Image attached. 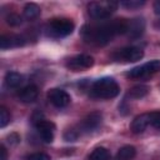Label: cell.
I'll list each match as a JSON object with an SVG mask.
<instances>
[{"instance_id": "cell-1", "label": "cell", "mask_w": 160, "mask_h": 160, "mask_svg": "<svg viewBox=\"0 0 160 160\" xmlns=\"http://www.w3.org/2000/svg\"><path fill=\"white\" fill-rule=\"evenodd\" d=\"M128 24L125 19H116L100 25H85L81 29V36L89 44L105 45L115 35L126 34Z\"/></svg>"}, {"instance_id": "cell-2", "label": "cell", "mask_w": 160, "mask_h": 160, "mask_svg": "<svg viewBox=\"0 0 160 160\" xmlns=\"http://www.w3.org/2000/svg\"><path fill=\"white\" fill-rule=\"evenodd\" d=\"M120 88L112 78H101L96 80L90 89L91 96L98 99H112L118 96Z\"/></svg>"}, {"instance_id": "cell-3", "label": "cell", "mask_w": 160, "mask_h": 160, "mask_svg": "<svg viewBox=\"0 0 160 160\" xmlns=\"http://www.w3.org/2000/svg\"><path fill=\"white\" fill-rule=\"evenodd\" d=\"M74 28L75 25L70 19L60 18V19H51L46 24L45 31L48 36L59 39V38H65L70 35L74 31Z\"/></svg>"}, {"instance_id": "cell-4", "label": "cell", "mask_w": 160, "mask_h": 160, "mask_svg": "<svg viewBox=\"0 0 160 160\" xmlns=\"http://www.w3.org/2000/svg\"><path fill=\"white\" fill-rule=\"evenodd\" d=\"M118 5L115 1H92L88 5V12L92 19L104 20L116 10Z\"/></svg>"}, {"instance_id": "cell-5", "label": "cell", "mask_w": 160, "mask_h": 160, "mask_svg": "<svg viewBox=\"0 0 160 160\" xmlns=\"http://www.w3.org/2000/svg\"><path fill=\"white\" fill-rule=\"evenodd\" d=\"M142 56H144V51L138 46H126L116 50L112 54V59L115 61H124V62H135L141 60Z\"/></svg>"}, {"instance_id": "cell-6", "label": "cell", "mask_w": 160, "mask_h": 160, "mask_svg": "<svg viewBox=\"0 0 160 160\" xmlns=\"http://www.w3.org/2000/svg\"><path fill=\"white\" fill-rule=\"evenodd\" d=\"M160 70V60H151L149 62H145L140 66H136L131 69L129 72H126L128 78L131 79H141V78H148Z\"/></svg>"}, {"instance_id": "cell-7", "label": "cell", "mask_w": 160, "mask_h": 160, "mask_svg": "<svg viewBox=\"0 0 160 160\" xmlns=\"http://www.w3.org/2000/svg\"><path fill=\"white\" fill-rule=\"evenodd\" d=\"M66 68L71 71H82L94 65V59L90 55L86 54H79L75 56H71L66 60Z\"/></svg>"}, {"instance_id": "cell-8", "label": "cell", "mask_w": 160, "mask_h": 160, "mask_svg": "<svg viewBox=\"0 0 160 160\" xmlns=\"http://www.w3.org/2000/svg\"><path fill=\"white\" fill-rule=\"evenodd\" d=\"M101 121H102V115L100 112H98V111L90 112L79 124L78 130L80 134L81 132H92L94 130H96L101 125Z\"/></svg>"}, {"instance_id": "cell-9", "label": "cell", "mask_w": 160, "mask_h": 160, "mask_svg": "<svg viewBox=\"0 0 160 160\" xmlns=\"http://www.w3.org/2000/svg\"><path fill=\"white\" fill-rule=\"evenodd\" d=\"M48 100L55 106V108H65L70 104V95L62 90V89H51L48 92Z\"/></svg>"}, {"instance_id": "cell-10", "label": "cell", "mask_w": 160, "mask_h": 160, "mask_svg": "<svg viewBox=\"0 0 160 160\" xmlns=\"http://www.w3.org/2000/svg\"><path fill=\"white\" fill-rule=\"evenodd\" d=\"M36 130L40 135V138L45 141V142H51L54 140V130H55V125L51 121H48L45 119H39L36 122Z\"/></svg>"}, {"instance_id": "cell-11", "label": "cell", "mask_w": 160, "mask_h": 160, "mask_svg": "<svg viewBox=\"0 0 160 160\" xmlns=\"http://www.w3.org/2000/svg\"><path fill=\"white\" fill-rule=\"evenodd\" d=\"M144 30H145V21L142 19L138 18V19H132L129 21L126 34L130 39H138L142 35Z\"/></svg>"}, {"instance_id": "cell-12", "label": "cell", "mask_w": 160, "mask_h": 160, "mask_svg": "<svg viewBox=\"0 0 160 160\" xmlns=\"http://www.w3.org/2000/svg\"><path fill=\"white\" fill-rule=\"evenodd\" d=\"M25 44V38L21 35H2L0 38V48L2 50L10 48H19Z\"/></svg>"}, {"instance_id": "cell-13", "label": "cell", "mask_w": 160, "mask_h": 160, "mask_svg": "<svg viewBox=\"0 0 160 160\" xmlns=\"http://www.w3.org/2000/svg\"><path fill=\"white\" fill-rule=\"evenodd\" d=\"M149 125H150V112H144V114L138 115V116L132 120V122H131V125H130V129H131V131H132L134 134H140V132H142Z\"/></svg>"}, {"instance_id": "cell-14", "label": "cell", "mask_w": 160, "mask_h": 160, "mask_svg": "<svg viewBox=\"0 0 160 160\" xmlns=\"http://www.w3.org/2000/svg\"><path fill=\"white\" fill-rule=\"evenodd\" d=\"M38 95H39L38 86H35V85H28V86H25L24 89L20 90V92H19V100L21 102L30 104V102H34L38 99Z\"/></svg>"}, {"instance_id": "cell-15", "label": "cell", "mask_w": 160, "mask_h": 160, "mask_svg": "<svg viewBox=\"0 0 160 160\" xmlns=\"http://www.w3.org/2000/svg\"><path fill=\"white\" fill-rule=\"evenodd\" d=\"M24 81V78L21 74L16 72V71H10L6 74L5 76V84L8 88L10 89H15V88H19Z\"/></svg>"}, {"instance_id": "cell-16", "label": "cell", "mask_w": 160, "mask_h": 160, "mask_svg": "<svg viewBox=\"0 0 160 160\" xmlns=\"http://www.w3.org/2000/svg\"><path fill=\"white\" fill-rule=\"evenodd\" d=\"M135 155H136V149L131 145H125L119 149L115 160H131L135 158Z\"/></svg>"}, {"instance_id": "cell-17", "label": "cell", "mask_w": 160, "mask_h": 160, "mask_svg": "<svg viewBox=\"0 0 160 160\" xmlns=\"http://www.w3.org/2000/svg\"><path fill=\"white\" fill-rule=\"evenodd\" d=\"M89 160H110V152L106 148H102V146L95 148L90 152Z\"/></svg>"}, {"instance_id": "cell-18", "label": "cell", "mask_w": 160, "mask_h": 160, "mask_svg": "<svg viewBox=\"0 0 160 160\" xmlns=\"http://www.w3.org/2000/svg\"><path fill=\"white\" fill-rule=\"evenodd\" d=\"M39 15H40V8H39L36 4L29 2V4L25 5V8H24V16H25V19H28V20H34V19H36Z\"/></svg>"}, {"instance_id": "cell-19", "label": "cell", "mask_w": 160, "mask_h": 160, "mask_svg": "<svg viewBox=\"0 0 160 160\" xmlns=\"http://www.w3.org/2000/svg\"><path fill=\"white\" fill-rule=\"evenodd\" d=\"M149 86H146V85H135V86H132L130 90H129V92H128V95L130 96V98H132V99H140V98H144V96H146L148 95V92H149Z\"/></svg>"}, {"instance_id": "cell-20", "label": "cell", "mask_w": 160, "mask_h": 160, "mask_svg": "<svg viewBox=\"0 0 160 160\" xmlns=\"http://www.w3.org/2000/svg\"><path fill=\"white\" fill-rule=\"evenodd\" d=\"M145 4V1L144 0H125V1H121L120 2V5H122L124 8H126V9H138V8H140V6H142Z\"/></svg>"}, {"instance_id": "cell-21", "label": "cell", "mask_w": 160, "mask_h": 160, "mask_svg": "<svg viewBox=\"0 0 160 160\" xmlns=\"http://www.w3.org/2000/svg\"><path fill=\"white\" fill-rule=\"evenodd\" d=\"M6 22L10 25V26H19L21 22H22V19L20 15L15 14V12H10L8 16H6Z\"/></svg>"}, {"instance_id": "cell-22", "label": "cell", "mask_w": 160, "mask_h": 160, "mask_svg": "<svg viewBox=\"0 0 160 160\" xmlns=\"http://www.w3.org/2000/svg\"><path fill=\"white\" fill-rule=\"evenodd\" d=\"M10 122V114L6 108H0V128H5Z\"/></svg>"}, {"instance_id": "cell-23", "label": "cell", "mask_w": 160, "mask_h": 160, "mask_svg": "<svg viewBox=\"0 0 160 160\" xmlns=\"http://www.w3.org/2000/svg\"><path fill=\"white\" fill-rule=\"evenodd\" d=\"M79 135H80V132L78 129H68L64 134V139L66 141H75L79 138Z\"/></svg>"}, {"instance_id": "cell-24", "label": "cell", "mask_w": 160, "mask_h": 160, "mask_svg": "<svg viewBox=\"0 0 160 160\" xmlns=\"http://www.w3.org/2000/svg\"><path fill=\"white\" fill-rule=\"evenodd\" d=\"M150 125L155 129L160 130V111H151L150 112Z\"/></svg>"}, {"instance_id": "cell-25", "label": "cell", "mask_w": 160, "mask_h": 160, "mask_svg": "<svg viewBox=\"0 0 160 160\" xmlns=\"http://www.w3.org/2000/svg\"><path fill=\"white\" fill-rule=\"evenodd\" d=\"M26 160H51V158L45 152H32L26 156Z\"/></svg>"}, {"instance_id": "cell-26", "label": "cell", "mask_w": 160, "mask_h": 160, "mask_svg": "<svg viewBox=\"0 0 160 160\" xmlns=\"http://www.w3.org/2000/svg\"><path fill=\"white\" fill-rule=\"evenodd\" d=\"M8 140H9V142H10L11 145H16V144L20 141V136H19L18 134L12 132V134H10V135L8 136Z\"/></svg>"}, {"instance_id": "cell-27", "label": "cell", "mask_w": 160, "mask_h": 160, "mask_svg": "<svg viewBox=\"0 0 160 160\" xmlns=\"http://www.w3.org/2000/svg\"><path fill=\"white\" fill-rule=\"evenodd\" d=\"M0 160H8V150L2 144L0 145Z\"/></svg>"}, {"instance_id": "cell-28", "label": "cell", "mask_w": 160, "mask_h": 160, "mask_svg": "<svg viewBox=\"0 0 160 160\" xmlns=\"http://www.w3.org/2000/svg\"><path fill=\"white\" fill-rule=\"evenodd\" d=\"M154 12L156 15H160V0H158V1L154 2Z\"/></svg>"}]
</instances>
